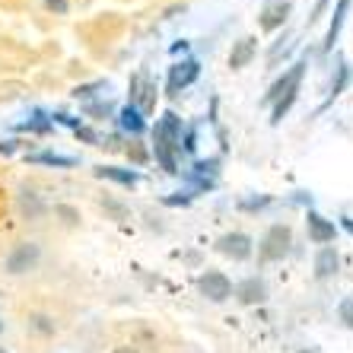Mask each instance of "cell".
I'll return each instance as SVG.
<instances>
[{
    "mask_svg": "<svg viewBox=\"0 0 353 353\" xmlns=\"http://www.w3.org/2000/svg\"><path fill=\"white\" fill-rule=\"evenodd\" d=\"M290 226H283V223H277V226H271L268 230V236L261 239V248H258V258L261 261H280V258L290 252Z\"/></svg>",
    "mask_w": 353,
    "mask_h": 353,
    "instance_id": "obj_2",
    "label": "cell"
},
{
    "mask_svg": "<svg viewBox=\"0 0 353 353\" xmlns=\"http://www.w3.org/2000/svg\"><path fill=\"white\" fill-rule=\"evenodd\" d=\"M131 105L137 112H153V105H157V86L143 74H137L131 80Z\"/></svg>",
    "mask_w": 353,
    "mask_h": 353,
    "instance_id": "obj_6",
    "label": "cell"
},
{
    "mask_svg": "<svg viewBox=\"0 0 353 353\" xmlns=\"http://www.w3.org/2000/svg\"><path fill=\"white\" fill-rule=\"evenodd\" d=\"M0 353H7V350H3V347H0Z\"/></svg>",
    "mask_w": 353,
    "mask_h": 353,
    "instance_id": "obj_24",
    "label": "cell"
},
{
    "mask_svg": "<svg viewBox=\"0 0 353 353\" xmlns=\"http://www.w3.org/2000/svg\"><path fill=\"white\" fill-rule=\"evenodd\" d=\"M299 353H315V350H299Z\"/></svg>",
    "mask_w": 353,
    "mask_h": 353,
    "instance_id": "obj_22",
    "label": "cell"
},
{
    "mask_svg": "<svg viewBox=\"0 0 353 353\" xmlns=\"http://www.w3.org/2000/svg\"><path fill=\"white\" fill-rule=\"evenodd\" d=\"M236 299L242 305H258V303H264L268 299V283H264L261 277H248V280H242L236 287Z\"/></svg>",
    "mask_w": 353,
    "mask_h": 353,
    "instance_id": "obj_10",
    "label": "cell"
},
{
    "mask_svg": "<svg viewBox=\"0 0 353 353\" xmlns=\"http://www.w3.org/2000/svg\"><path fill=\"white\" fill-rule=\"evenodd\" d=\"M287 17H290V0H271V3H264L258 26H261L264 32H274V29H280V26L287 23Z\"/></svg>",
    "mask_w": 353,
    "mask_h": 353,
    "instance_id": "obj_8",
    "label": "cell"
},
{
    "mask_svg": "<svg viewBox=\"0 0 353 353\" xmlns=\"http://www.w3.org/2000/svg\"><path fill=\"white\" fill-rule=\"evenodd\" d=\"M216 252L232 258V261H245V258H252V239H248L245 232H226V236L216 242Z\"/></svg>",
    "mask_w": 353,
    "mask_h": 353,
    "instance_id": "obj_4",
    "label": "cell"
},
{
    "mask_svg": "<svg viewBox=\"0 0 353 353\" xmlns=\"http://www.w3.org/2000/svg\"><path fill=\"white\" fill-rule=\"evenodd\" d=\"M35 163H51V165H74V159L70 157H54V153H39V157H32Z\"/></svg>",
    "mask_w": 353,
    "mask_h": 353,
    "instance_id": "obj_18",
    "label": "cell"
},
{
    "mask_svg": "<svg viewBox=\"0 0 353 353\" xmlns=\"http://www.w3.org/2000/svg\"><path fill=\"white\" fill-rule=\"evenodd\" d=\"M45 7H48L51 13H67V7H70V3H67V0H45Z\"/></svg>",
    "mask_w": 353,
    "mask_h": 353,
    "instance_id": "obj_19",
    "label": "cell"
},
{
    "mask_svg": "<svg viewBox=\"0 0 353 353\" xmlns=\"http://www.w3.org/2000/svg\"><path fill=\"white\" fill-rule=\"evenodd\" d=\"M347 83H350V67L347 64H337V80H334V86H331V96H328V102H325V105L321 108H328L331 102H334L337 96H341V92H344V86Z\"/></svg>",
    "mask_w": 353,
    "mask_h": 353,
    "instance_id": "obj_15",
    "label": "cell"
},
{
    "mask_svg": "<svg viewBox=\"0 0 353 353\" xmlns=\"http://www.w3.org/2000/svg\"><path fill=\"white\" fill-rule=\"evenodd\" d=\"M305 226H309V239H312V242H319V245H328V242H334V236H337L334 223L325 220V216L315 214V210H309V214H305Z\"/></svg>",
    "mask_w": 353,
    "mask_h": 353,
    "instance_id": "obj_9",
    "label": "cell"
},
{
    "mask_svg": "<svg viewBox=\"0 0 353 353\" xmlns=\"http://www.w3.org/2000/svg\"><path fill=\"white\" fill-rule=\"evenodd\" d=\"M115 353H137V350H134V347H118Z\"/></svg>",
    "mask_w": 353,
    "mask_h": 353,
    "instance_id": "obj_20",
    "label": "cell"
},
{
    "mask_svg": "<svg viewBox=\"0 0 353 353\" xmlns=\"http://www.w3.org/2000/svg\"><path fill=\"white\" fill-rule=\"evenodd\" d=\"M337 268H341V258H337V252L331 245H325L315 255V277L319 280H328L331 274H337Z\"/></svg>",
    "mask_w": 353,
    "mask_h": 353,
    "instance_id": "obj_12",
    "label": "cell"
},
{
    "mask_svg": "<svg viewBox=\"0 0 353 353\" xmlns=\"http://www.w3.org/2000/svg\"><path fill=\"white\" fill-rule=\"evenodd\" d=\"M121 128L124 131H131V134H143V128H147V121H143V115H140L134 105H128L121 112Z\"/></svg>",
    "mask_w": 353,
    "mask_h": 353,
    "instance_id": "obj_14",
    "label": "cell"
},
{
    "mask_svg": "<svg viewBox=\"0 0 353 353\" xmlns=\"http://www.w3.org/2000/svg\"><path fill=\"white\" fill-rule=\"evenodd\" d=\"M39 264V245L35 242H23L7 255V271L10 274H26Z\"/></svg>",
    "mask_w": 353,
    "mask_h": 353,
    "instance_id": "obj_5",
    "label": "cell"
},
{
    "mask_svg": "<svg viewBox=\"0 0 353 353\" xmlns=\"http://www.w3.org/2000/svg\"><path fill=\"white\" fill-rule=\"evenodd\" d=\"M197 287H201V296H207L210 303H226L232 296V283L223 271H207L204 277L197 280Z\"/></svg>",
    "mask_w": 353,
    "mask_h": 353,
    "instance_id": "obj_3",
    "label": "cell"
},
{
    "mask_svg": "<svg viewBox=\"0 0 353 353\" xmlns=\"http://www.w3.org/2000/svg\"><path fill=\"white\" fill-rule=\"evenodd\" d=\"M197 74H201V64H197V61H181V64H175L172 70H169V96H179L185 86H191V83L197 80Z\"/></svg>",
    "mask_w": 353,
    "mask_h": 353,
    "instance_id": "obj_7",
    "label": "cell"
},
{
    "mask_svg": "<svg viewBox=\"0 0 353 353\" xmlns=\"http://www.w3.org/2000/svg\"><path fill=\"white\" fill-rule=\"evenodd\" d=\"M347 10H350V0H337L334 13H331V26H328V35H325V51H331V48H334L337 35H341V29H344Z\"/></svg>",
    "mask_w": 353,
    "mask_h": 353,
    "instance_id": "obj_13",
    "label": "cell"
},
{
    "mask_svg": "<svg viewBox=\"0 0 353 353\" xmlns=\"http://www.w3.org/2000/svg\"><path fill=\"white\" fill-rule=\"evenodd\" d=\"M303 74H305V61H296L287 74H283L271 86V92H268V102H274V121H280V118H283L290 108H293L296 92H299V83H303Z\"/></svg>",
    "mask_w": 353,
    "mask_h": 353,
    "instance_id": "obj_1",
    "label": "cell"
},
{
    "mask_svg": "<svg viewBox=\"0 0 353 353\" xmlns=\"http://www.w3.org/2000/svg\"><path fill=\"white\" fill-rule=\"evenodd\" d=\"M344 226L350 230V236H353V220H344Z\"/></svg>",
    "mask_w": 353,
    "mask_h": 353,
    "instance_id": "obj_21",
    "label": "cell"
},
{
    "mask_svg": "<svg viewBox=\"0 0 353 353\" xmlns=\"http://www.w3.org/2000/svg\"><path fill=\"white\" fill-rule=\"evenodd\" d=\"M0 331H3V321H0Z\"/></svg>",
    "mask_w": 353,
    "mask_h": 353,
    "instance_id": "obj_23",
    "label": "cell"
},
{
    "mask_svg": "<svg viewBox=\"0 0 353 353\" xmlns=\"http://www.w3.org/2000/svg\"><path fill=\"white\" fill-rule=\"evenodd\" d=\"M337 315H341V321H344L347 328L353 331V296H347L344 303L337 305Z\"/></svg>",
    "mask_w": 353,
    "mask_h": 353,
    "instance_id": "obj_17",
    "label": "cell"
},
{
    "mask_svg": "<svg viewBox=\"0 0 353 353\" xmlns=\"http://www.w3.org/2000/svg\"><path fill=\"white\" fill-rule=\"evenodd\" d=\"M99 175H102V179H115V181H121V185H128V188H131V185H137V175H134V172H121V169H112V165L99 169Z\"/></svg>",
    "mask_w": 353,
    "mask_h": 353,
    "instance_id": "obj_16",
    "label": "cell"
},
{
    "mask_svg": "<svg viewBox=\"0 0 353 353\" xmlns=\"http://www.w3.org/2000/svg\"><path fill=\"white\" fill-rule=\"evenodd\" d=\"M258 54V41L252 39V35H245V39H239L236 45H232V51H230V67L232 70H239V67H245L248 61Z\"/></svg>",
    "mask_w": 353,
    "mask_h": 353,
    "instance_id": "obj_11",
    "label": "cell"
}]
</instances>
